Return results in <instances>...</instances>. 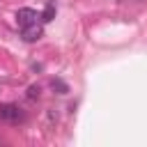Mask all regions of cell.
Returning <instances> with one entry per match:
<instances>
[{
    "label": "cell",
    "instance_id": "3957f363",
    "mask_svg": "<svg viewBox=\"0 0 147 147\" xmlns=\"http://www.w3.org/2000/svg\"><path fill=\"white\" fill-rule=\"evenodd\" d=\"M21 30H23V39H25V41H39V39H41V34H44V30H41V25H39V23L25 25V28H21Z\"/></svg>",
    "mask_w": 147,
    "mask_h": 147
},
{
    "label": "cell",
    "instance_id": "5b68a950",
    "mask_svg": "<svg viewBox=\"0 0 147 147\" xmlns=\"http://www.w3.org/2000/svg\"><path fill=\"white\" fill-rule=\"evenodd\" d=\"M28 96H30V99H39V87H37V85L28 87Z\"/></svg>",
    "mask_w": 147,
    "mask_h": 147
},
{
    "label": "cell",
    "instance_id": "6da1fadb",
    "mask_svg": "<svg viewBox=\"0 0 147 147\" xmlns=\"http://www.w3.org/2000/svg\"><path fill=\"white\" fill-rule=\"evenodd\" d=\"M25 115H23V110L16 106V103H0V119L2 122H9V124H16V122H21Z\"/></svg>",
    "mask_w": 147,
    "mask_h": 147
},
{
    "label": "cell",
    "instance_id": "277c9868",
    "mask_svg": "<svg viewBox=\"0 0 147 147\" xmlns=\"http://www.w3.org/2000/svg\"><path fill=\"white\" fill-rule=\"evenodd\" d=\"M53 18H55V5L48 2V5L44 7V11H41V21H44V23H51Z\"/></svg>",
    "mask_w": 147,
    "mask_h": 147
},
{
    "label": "cell",
    "instance_id": "7a4b0ae2",
    "mask_svg": "<svg viewBox=\"0 0 147 147\" xmlns=\"http://www.w3.org/2000/svg\"><path fill=\"white\" fill-rule=\"evenodd\" d=\"M37 11L34 9H30V7H23V9H18L16 11V23H18V28H25V25H32V23H37Z\"/></svg>",
    "mask_w": 147,
    "mask_h": 147
},
{
    "label": "cell",
    "instance_id": "8992f818",
    "mask_svg": "<svg viewBox=\"0 0 147 147\" xmlns=\"http://www.w3.org/2000/svg\"><path fill=\"white\" fill-rule=\"evenodd\" d=\"M51 85H53V90H55V87H57V90H62V94H64V92H67V85H62V83H60V80H53V83H51Z\"/></svg>",
    "mask_w": 147,
    "mask_h": 147
}]
</instances>
